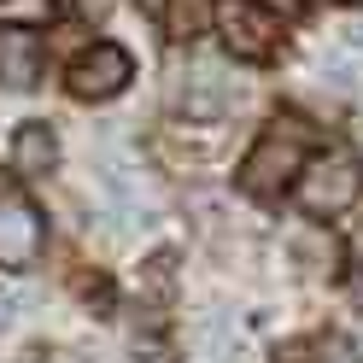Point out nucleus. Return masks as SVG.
<instances>
[{
    "label": "nucleus",
    "mask_w": 363,
    "mask_h": 363,
    "mask_svg": "<svg viewBox=\"0 0 363 363\" xmlns=\"http://www.w3.org/2000/svg\"><path fill=\"white\" fill-rule=\"evenodd\" d=\"M141 12H147V18H164V24H170V0H141Z\"/></svg>",
    "instance_id": "nucleus-12"
},
{
    "label": "nucleus",
    "mask_w": 363,
    "mask_h": 363,
    "mask_svg": "<svg viewBox=\"0 0 363 363\" xmlns=\"http://www.w3.org/2000/svg\"><path fill=\"white\" fill-rule=\"evenodd\" d=\"M48 363H94V357H82V352H53Z\"/></svg>",
    "instance_id": "nucleus-13"
},
{
    "label": "nucleus",
    "mask_w": 363,
    "mask_h": 363,
    "mask_svg": "<svg viewBox=\"0 0 363 363\" xmlns=\"http://www.w3.org/2000/svg\"><path fill=\"white\" fill-rule=\"evenodd\" d=\"M276 363H363L357 346L346 334H311V340H293V346H281Z\"/></svg>",
    "instance_id": "nucleus-9"
},
{
    "label": "nucleus",
    "mask_w": 363,
    "mask_h": 363,
    "mask_svg": "<svg viewBox=\"0 0 363 363\" xmlns=\"http://www.w3.org/2000/svg\"><path fill=\"white\" fill-rule=\"evenodd\" d=\"M82 6H88V12H106V0H82Z\"/></svg>",
    "instance_id": "nucleus-18"
},
{
    "label": "nucleus",
    "mask_w": 363,
    "mask_h": 363,
    "mask_svg": "<svg viewBox=\"0 0 363 363\" xmlns=\"http://www.w3.org/2000/svg\"><path fill=\"white\" fill-rule=\"evenodd\" d=\"M53 18V0H0V30H35Z\"/></svg>",
    "instance_id": "nucleus-10"
},
{
    "label": "nucleus",
    "mask_w": 363,
    "mask_h": 363,
    "mask_svg": "<svg viewBox=\"0 0 363 363\" xmlns=\"http://www.w3.org/2000/svg\"><path fill=\"white\" fill-rule=\"evenodd\" d=\"M352 299H357V305H363V276H352Z\"/></svg>",
    "instance_id": "nucleus-15"
},
{
    "label": "nucleus",
    "mask_w": 363,
    "mask_h": 363,
    "mask_svg": "<svg viewBox=\"0 0 363 363\" xmlns=\"http://www.w3.org/2000/svg\"><path fill=\"white\" fill-rule=\"evenodd\" d=\"M305 141H311V129L299 118H276L258 135V147L240 158V188L252 199H281V188H293L305 170Z\"/></svg>",
    "instance_id": "nucleus-1"
},
{
    "label": "nucleus",
    "mask_w": 363,
    "mask_h": 363,
    "mask_svg": "<svg viewBox=\"0 0 363 363\" xmlns=\"http://www.w3.org/2000/svg\"><path fill=\"white\" fill-rule=\"evenodd\" d=\"M217 30H223V48H229L235 59H269L276 53V18H269L264 6H252V0H217Z\"/></svg>",
    "instance_id": "nucleus-5"
},
{
    "label": "nucleus",
    "mask_w": 363,
    "mask_h": 363,
    "mask_svg": "<svg viewBox=\"0 0 363 363\" xmlns=\"http://www.w3.org/2000/svg\"><path fill=\"white\" fill-rule=\"evenodd\" d=\"M346 41H352V48L363 53V24H352V30H346Z\"/></svg>",
    "instance_id": "nucleus-14"
},
{
    "label": "nucleus",
    "mask_w": 363,
    "mask_h": 363,
    "mask_svg": "<svg viewBox=\"0 0 363 363\" xmlns=\"http://www.w3.org/2000/svg\"><path fill=\"white\" fill-rule=\"evenodd\" d=\"M41 82V41L35 30H0V88H35Z\"/></svg>",
    "instance_id": "nucleus-7"
},
{
    "label": "nucleus",
    "mask_w": 363,
    "mask_h": 363,
    "mask_svg": "<svg viewBox=\"0 0 363 363\" xmlns=\"http://www.w3.org/2000/svg\"><path fill=\"white\" fill-rule=\"evenodd\" d=\"M41 211L30 206L24 188L0 182V269H30L41 258Z\"/></svg>",
    "instance_id": "nucleus-4"
},
{
    "label": "nucleus",
    "mask_w": 363,
    "mask_h": 363,
    "mask_svg": "<svg viewBox=\"0 0 363 363\" xmlns=\"http://www.w3.org/2000/svg\"><path fill=\"white\" fill-rule=\"evenodd\" d=\"M53 164H59V135L48 123H24L18 141H12V170L41 182V176H53Z\"/></svg>",
    "instance_id": "nucleus-8"
},
{
    "label": "nucleus",
    "mask_w": 363,
    "mask_h": 363,
    "mask_svg": "<svg viewBox=\"0 0 363 363\" xmlns=\"http://www.w3.org/2000/svg\"><path fill=\"white\" fill-rule=\"evenodd\" d=\"M71 94L77 100H111V94H123V82H135V59L118 48V41H94L77 65H71Z\"/></svg>",
    "instance_id": "nucleus-6"
},
{
    "label": "nucleus",
    "mask_w": 363,
    "mask_h": 363,
    "mask_svg": "<svg viewBox=\"0 0 363 363\" xmlns=\"http://www.w3.org/2000/svg\"><path fill=\"white\" fill-rule=\"evenodd\" d=\"M281 6H287V12H299V6H311V0H281Z\"/></svg>",
    "instance_id": "nucleus-17"
},
{
    "label": "nucleus",
    "mask_w": 363,
    "mask_h": 363,
    "mask_svg": "<svg viewBox=\"0 0 363 363\" xmlns=\"http://www.w3.org/2000/svg\"><path fill=\"white\" fill-rule=\"evenodd\" d=\"M170 100H176V111H188V118H229L240 106V82L223 71L217 59H188L170 77Z\"/></svg>",
    "instance_id": "nucleus-3"
},
{
    "label": "nucleus",
    "mask_w": 363,
    "mask_h": 363,
    "mask_svg": "<svg viewBox=\"0 0 363 363\" xmlns=\"http://www.w3.org/2000/svg\"><path fill=\"white\" fill-rule=\"evenodd\" d=\"M352 246H357V258H363V223H357V235H352Z\"/></svg>",
    "instance_id": "nucleus-16"
},
{
    "label": "nucleus",
    "mask_w": 363,
    "mask_h": 363,
    "mask_svg": "<svg viewBox=\"0 0 363 363\" xmlns=\"http://www.w3.org/2000/svg\"><path fill=\"white\" fill-rule=\"evenodd\" d=\"M293 199H299L305 217H340L346 206L363 199V158L352 147L316 152L311 164L299 170V182H293Z\"/></svg>",
    "instance_id": "nucleus-2"
},
{
    "label": "nucleus",
    "mask_w": 363,
    "mask_h": 363,
    "mask_svg": "<svg viewBox=\"0 0 363 363\" xmlns=\"http://www.w3.org/2000/svg\"><path fill=\"white\" fill-rule=\"evenodd\" d=\"M135 357H141V363H176V352H170V340L164 334H135Z\"/></svg>",
    "instance_id": "nucleus-11"
}]
</instances>
